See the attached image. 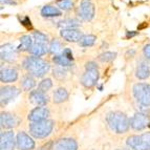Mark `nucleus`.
Masks as SVG:
<instances>
[{
    "label": "nucleus",
    "mask_w": 150,
    "mask_h": 150,
    "mask_svg": "<svg viewBox=\"0 0 150 150\" xmlns=\"http://www.w3.org/2000/svg\"><path fill=\"white\" fill-rule=\"evenodd\" d=\"M19 123V119L16 117V115H12L10 112H1L0 115V124H1V127L4 128V129H11V128H14L18 125Z\"/></svg>",
    "instance_id": "15"
},
{
    "label": "nucleus",
    "mask_w": 150,
    "mask_h": 150,
    "mask_svg": "<svg viewBox=\"0 0 150 150\" xmlns=\"http://www.w3.org/2000/svg\"><path fill=\"white\" fill-rule=\"evenodd\" d=\"M133 96L135 100L143 106H150V85L146 83H138L133 86Z\"/></svg>",
    "instance_id": "5"
},
{
    "label": "nucleus",
    "mask_w": 150,
    "mask_h": 150,
    "mask_svg": "<svg viewBox=\"0 0 150 150\" xmlns=\"http://www.w3.org/2000/svg\"><path fill=\"white\" fill-rule=\"evenodd\" d=\"M50 146H52V143H48L47 145H45L44 147H43V148H42V149H41V150H48L47 148H50Z\"/></svg>",
    "instance_id": "37"
},
{
    "label": "nucleus",
    "mask_w": 150,
    "mask_h": 150,
    "mask_svg": "<svg viewBox=\"0 0 150 150\" xmlns=\"http://www.w3.org/2000/svg\"><path fill=\"white\" fill-rule=\"evenodd\" d=\"M85 68H86V69H87V68H98V66H97V64H96L95 62H93V61H89V62L86 63Z\"/></svg>",
    "instance_id": "36"
},
{
    "label": "nucleus",
    "mask_w": 150,
    "mask_h": 150,
    "mask_svg": "<svg viewBox=\"0 0 150 150\" xmlns=\"http://www.w3.org/2000/svg\"><path fill=\"white\" fill-rule=\"evenodd\" d=\"M150 124L149 115L144 112H138L130 119V126L134 130H143Z\"/></svg>",
    "instance_id": "7"
},
{
    "label": "nucleus",
    "mask_w": 150,
    "mask_h": 150,
    "mask_svg": "<svg viewBox=\"0 0 150 150\" xmlns=\"http://www.w3.org/2000/svg\"><path fill=\"white\" fill-rule=\"evenodd\" d=\"M117 150H128V149H124V148H122V149H117Z\"/></svg>",
    "instance_id": "38"
},
{
    "label": "nucleus",
    "mask_w": 150,
    "mask_h": 150,
    "mask_svg": "<svg viewBox=\"0 0 150 150\" xmlns=\"http://www.w3.org/2000/svg\"><path fill=\"white\" fill-rule=\"evenodd\" d=\"M53 61L54 63H56V64L61 66V67H67V66H70V65L73 64V61H70L63 54L62 55H56L53 58Z\"/></svg>",
    "instance_id": "24"
},
{
    "label": "nucleus",
    "mask_w": 150,
    "mask_h": 150,
    "mask_svg": "<svg viewBox=\"0 0 150 150\" xmlns=\"http://www.w3.org/2000/svg\"><path fill=\"white\" fill-rule=\"evenodd\" d=\"M33 44L34 43H33L32 37L28 35H24L20 38V44L18 46V50L19 52H30Z\"/></svg>",
    "instance_id": "21"
},
{
    "label": "nucleus",
    "mask_w": 150,
    "mask_h": 150,
    "mask_svg": "<svg viewBox=\"0 0 150 150\" xmlns=\"http://www.w3.org/2000/svg\"><path fill=\"white\" fill-rule=\"evenodd\" d=\"M53 150H77L78 144L74 139L65 138L58 140L52 147Z\"/></svg>",
    "instance_id": "14"
},
{
    "label": "nucleus",
    "mask_w": 150,
    "mask_h": 150,
    "mask_svg": "<svg viewBox=\"0 0 150 150\" xmlns=\"http://www.w3.org/2000/svg\"><path fill=\"white\" fill-rule=\"evenodd\" d=\"M0 55H1V59L2 60L6 61V62H13L17 58V50H16L15 46L13 44L6 43V44L1 46Z\"/></svg>",
    "instance_id": "13"
},
{
    "label": "nucleus",
    "mask_w": 150,
    "mask_h": 150,
    "mask_svg": "<svg viewBox=\"0 0 150 150\" xmlns=\"http://www.w3.org/2000/svg\"><path fill=\"white\" fill-rule=\"evenodd\" d=\"M107 123L110 129L117 133H124L129 129L130 120L125 113L121 111H113L108 113Z\"/></svg>",
    "instance_id": "2"
},
{
    "label": "nucleus",
    "mask_w": 150,
    "mask_h": 150,
    "mask_svg": "<svg viewBox=\"0 0 150 150\" xmlns=\"http://www.w3.org/2000/svg\"><path fill=\"white\" fill-rule=\"evenodd\" d=\"M54 128V122L50 120H43L34 122L30 125V132L37 139H43L47 137Z\"/></svg>",
    "instance_id": "3"
},
{
    "label": "nucleus",
    "mask_w": 150,
    "mask_h": 150,
    "mask_svg": "<svg viewBox=\"0 0 150 150\" xmlns=\"http://www.w3.org/2000/svg\"><path fill=\"white\" fill-rule=\"evenodd\" d=\"M50 115V110L44 106H38L34 108L28 115V120L34 122H39V121L47 120Z\"/></svg>",
    "instance_id": "12"
},
{
    "label": "nucleus",
    "mask_w": 150,
    "mask_h": 150,
    "mask_svg": "<svg viewBox=\"0 0 150 150\" xmlns=\"http://www.w3.org/2000/svg\"><path fill=\"white\" fill-rule=\"evenodd\" d=\"M19 95V90L15 86H3L0 90V102L1 105H6L16 99Z\"/></svg>",
    "instance_id": "6"
},
{
    "label": "nucleus",
    "mask_w": 150,
    "mask_h": 150,
    "mask_svg": "<svg viewBox=\"0 0 150 150\" xmlns=\"http://www.w3.org/2000/svg\"><path fill=\"white\" fill-rule=\"evenodd\" d=\"M33 37L35 39V43H40V44L47 43V36H45L41 32H35L33 34Z\"/></svg>",
    "instance_id": "30"
},
{
    "label": "nucleus",
    "mask_w": 150,
    "mask_h": 150,
    "mask_svg": "<svg viewBox=\"0 0 150 150\" xmlns=\"http://www.w3.org/2000/svg\"><path fill=\"white\" fill-rule=\"evenodd\" d=\"M127 145L133 150H150V131L129 137L127 139Z\"/></svg>",
    "instance_id": "4"
},
{
    "label": "nucleus",
    "mask_w": 150,
    "mask_h": 150,
    "mask_svg": "<svg viewBox=\"0 0 150 150\" xmlns=\"http://www.w3.org/2000/svg\"><path fill=\"white\" fill-rule=\"evenodd\" d=\"M41 15L43 17H59L61 16V11L53 5H45L41 10Z\"/></svg>",
    "instance_id": "20"
},
{
    "label": "nucleus",
    "mask_w": 150,
    "mask_h": 150,
    "mask_svg": "<svg viewBox=\"0 0 150 150\" xmlns=\"http://www.w3.org/2000/svg\"><path fill=\"white\" fill-rule=\"evenodd\" d=\"M47 52V46L46 44H40V43H34L30 47V53L35 57H41Z\"/></svg>",
    "instance_id": "22"
},
{
    "label": "nucleus",
    "mask_w": 150,
    "mask_h": 150,
    "mask_svg": "<svg viewBox=\"0 0 150 150\" xmlns=\"http://www.w3.org/2000/svg\"><path fill=\"white\" fill-rule=\"evenodd\" d=\"M73 0H57V5L60 8V10L68 11L73 8Z\"/></svg>",
    "instance_id": "29"
},
{
    "label": "nucleus",
    "mask_w": 150,
    "mask_h": 150,
    "mask_svg": "<svg viewBox=\"0 0 150 150\" xmlns=\"http://www.w3.org/2000/svg\"><path fill=\"white\" fill-rule=\"evenodd\" d=\"M99 80V70L98 68H87L85 73L83 74L81 83L86 88H90L95 86Z\"/></svg>",
    "instance_id": "8"
},
{
    "label": "nucleus",
    "mask_w": 150,
    "mask_h": 150,
    "mask_svg": "<svg viewBox=\"0 0 150 150\" xmlns=\"http://www.w3.org/2000/svg\"><path fill=\"white\" fill-rule=\"evenodd\" d=\"M23 67L28 70L30 75L41 78L50 70V64L40 57H28L23 62Z\"/></svg>",
    "instance_id": "1"
},
{
    "label": "nucleus",
    "mask_w": 150,
    "mask_h": 150,
    "mask_svg": "<svg viewBox=\"0 0 150 150\" xmlns=\"http://www.w3.org/2000/svg\"><path fill=\"white\" fill-rule=\"evenodd\" d=\"M35 85H36L35 80H34V78L30 77V76H25L22 79V81H21V86H22L23 90H26V91L33 89Z\"/></svg>",
    "instance_id": "26"
},
{
    "label": "nucleus",
    "mask_w": 150,
    "mask_h": 150,
    "mask_svg": "<svg viewBox=\"0 0 150 150\" xmlns=\"http://www.w3.org/2000/svg\"><path fill=\"white\" fill-rule=\"evenodd\" d=\"M60 35L64 40L68 41V42H80V40L83 37L82 33L79 30H76V28L62 30L60 33Z\"/></svg>",
    "instance_id": "16"
},
{
    "label": "nucleus",
    "mask_w": 150,
    "mask_h": 150,
    "mask_svg": "<svg viewBox=\"0 0 150 150\" xmlns=\"http://www.w3.org/2000/svg\"><path fill=\"white\" fill-rule=\"evenodd\" d=\"M80 24L79 21L76 19H64V20L58 22V26L62 28L63 30H67V28H75Z\"/></svg>",
    "instance_id": "25"
},
{
    "label": "nucleus",
    "mask_w": 150,
    "mask_h": 150,
    "mask_svg": "<svg viewBox=\"0 0 150 150\" xmlns=\"http://www.w3.org/2000/svg\"><path fill=\"white\" fill-rule=\"evenodd\" d=\"M64 74H65V71L63 69H59V68H58V69H54V76H55L56 78H60V76L59 75H61V77H64Z\"/></svg>",
    "instance_id": "35"
},
{
    "label": "nucleus",
    "mask_w": 150,
    "mask_h": 150,
    "mask_svg": "<svg viewBox=\"0 0 150 150\" xmlns=\"http://www.w3.org/2000/svg\"><path fill=\"white\" fill-rule=\"evenodd\" d=\"M53 86V83H52V80L50 79H44L40 82L39 84V90L43 91V93H46L47 90H50Z\"/></svg>",
    "instance_id": "32"
},
{
    "label": "nucleus",
    "mask_w": 150,
    "mask_h": 150,
    "mask_svg": "<svg viewBox=\"0 0 150 150\" xmlns=\"http://www.w3.org/2000/svg\"><path fill=\"white\" fill-rule=\"evenodd\" d=\"M135 76L140 80H145L150 76V68L145 62H141L135 70Z\"/></svg>",
    "instance_id": "19"
},
{
    "label": "nucleus",
    "mask_w": 150,
    "mask_h": 150,
    "mask_svg": "<svg viewBox=\"0 0 150 150\" xmlns=\"http://www.w3.org/2000/svg\"><path fill=\"white\" fill-rule=\"evenodd\" d=\"M67 98H68V93L65 88H62V87L58 88L55 93H54V102L57 103V104L66 101Z\"/></svg>",
    "instance_id": "23"
},
{
    "label": "nucleus",
    "mask_w": 150,
    "mask_h": 150,
    "mask_svg": "<svg viewBox=\"0 0 150 150\" xmlns=\"http://www.w3.org/2000/svg\"><path fill=\"white\" fill-rule=\"evenodd\" d=\"M96 40H97L96 36H93V35H85V36H83V37H82V39L80 40L79 44H80L81 46L87 47V46H91V45L95 44Z\"/></svg>",
    "instance_id": "27"
},
{
    "label": "nucleus",
    "mask_w": 150,
    "mask_h": 150,
    "mask_svg": "<svg viewBox=\"0 0 150 150\" xmlns=\"http://www.w3.org/2000/svg\"><path fill=\"white\" fill-rule=\"evenodd\" d=\"M79 16L84 20H91L95 16V5L90 0H82L79 6Z\"/></svg>",
    "instance_id": "9"
},
{
    "label": "nucleus",
    "mask_w": 150,
    "mask_h": 150,
    "mask_svg": "<svg viewBox=\"0 0 150 150\" xmlns=\"http://www.w3.org/2000/svg\"><path fill=\"white\" fill-rule=\"evenodd\" d=\"M63 55L65 56L66 58H68L70 61H73L74 60V58H73V53H71V50L70 48H64L63 50Z\"/></svg>",
    "instance_id": "33"
},
{
    "label": "nucleus",
    "mask_w": 150,
    "mask_h": 150,
    "mask_svg": "<svg viewBox=\"0 0 150 150\" xmlns=\"http://www.w3.org/2000/svg\"><path fill=\"white\" fill-rule=\"evenodd\" d=\"M143 52H144V56L146 57V59H148V60L150 61V44L145 45Z\"/></svg>",
    "instance_id": "34"
},
{
    "label": "nucleus",
    "mask_w": 150,
    "mask_h": 150,
    "mask_svg": "<svg viewBox=\"0 0 150 150\" xmlns=\"http://www.w3.org/2000/svg\"><path fill=\"white\" fill-rule=\"evenodd\" d=\"M30 101L37 106H45L48 102V98L41 90H33L30 93Z\"/></svg>",
    "instance_id": "17"
},
{
    "label": "nucleus",
    "mask_w": 150,
    "mask_h": 150,
    "mask_svg": "<svg viewBox=\"0 0 150 150\" xmlns=\"http://www.w3.org/2000/svg\"><path fill=\"white\" fill-rule=\"evenodd\" d=\"M15 147L14 132L2 131L0 134V150H13Z\"/></svg>",
    "instance_id": "11"
},
{
    "label": "nucleus",
    "mask_w": 150,
    "mask_h": 150,
    "mask_svg": "<svg viewBox=\"0 0 150 150\" xmlns=\"http://www.w3.org/2000/svg\"><path fill=\"white\" fill-rule=\"evenodd\" d=\"M16 145L19 150H33L35 148V142L30 135L21 131L17 134Z\"/></svg>",
    "instance_id": "10"
},
{
    "label": "nucleus",
    "mask_w": 150,
    "mask_h": 150,
    "mask_svg": "<svg viewBox=\"0 0 150 150\" xmlns=\"http://www.w3.org/2000/svg\"><path fill=\"white\" fill-rule=\"evenodd\" d=\"M117 57V54L112 53V52H106V53H103L102 55L99 56V60L101 62H110L115 59Z\"/></svg>",
    "instance_id": "28"
},
{
    "label": "nucleus",
    "mask_w": 150,
    "mask_h": 150,
    "mask_svg": "<svg viewBox=\"0 0 150 150\" xmlns=\"http://www.w3.org/2000/svg\"><path fill=\"white\" fill-rule=\"evenodd\" d=\"M48 50L50 53L52 54H57L61 50V43L57 39H54L52 42L50 43V46H48Z\"/></svg>",
    "instance_id": "31"
},
{
    "label": "nucleus",
    "mask_w": 150,
    "mask_h": 150,
    "mask_svg": "<svg viewBox=\"0 0 150 150\" xmlns=\"http://www.w3.org/2000/svg\"><path fill=\"white\" fill-rule=\"evenodd\" d=\"M18 79V71L14 68H4L0 71V80L3 83L15 82Z\"/></svg>",
    "instance_id": "18"
}]
</instances>
